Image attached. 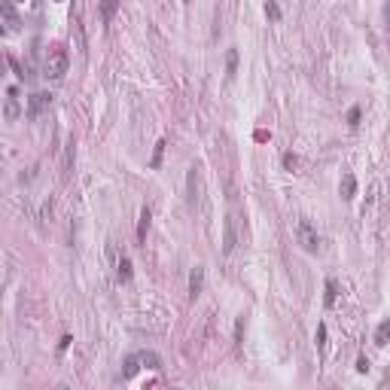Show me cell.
Returning a JSON list of instances; mask_svg holds the SVG:
<instances>
[{"label": "cell", "mask_w": 390, "mask_h": 390, "mask_svg": "<svg viewBox=\"0 0 390 390\" xmlns=\"http://www.w3.org/2000/svg\"><path fill=\"white\" fill-rule=\"evenodd\" d=\"M67 64H70V52H67L64 46H52L49 55H46V61H43V76L46 79H61L67 73Z\"/></svg>", "instance_id": "obj_1"}, {"label": "cell", "mask_w": 390, "mask_h": 390, "mask_svg": "<svg viewBox=\"0 0 390 390\" xmlns=\"http://www.w3.org/2000/svg\"><path fill=\"white\" fill-rule=\"evenodd\" d=\"M296 238H299V244H302L308 253H314V250L320 247V238H317V229L311 226V220H299V226H296Z\"/></svg>", "instance_id": "obj_2"}, {"label": "cell", "mask_w": 390, "mask_h": 390, "mask_svg": "<svg viewBox=\"0 0 390 390\" xmlns=\"http://www.w3.org/2000/svg\"><path fill=\"white\" fill-rule=\"evenodd\" d=\"M49 104H52V95H49V92H34V95L28 98L25 116H28V119H37L40 113H46V110H49Z\"/></svg>", "instance_id": "obj_3"}, {"label": "cell", "mask_w": 390, "mask_h": 390, "mask_svg": "<svg viewBox=\"0 0 390 390\" xmlns=\"http://www.w3.org/2000/svg\"><path fill=\"white\" fill-rule=\"evenodd\" d=\"M235 247H238V232H235V220H232V216H226V223H223V253L229 256V253H235Z\"/></svg>", "instance_id": "obj_4"}, {"label": "cell", "mask_w": 390, "mask_h": 390, "mask_svg": "<svg viewBox=\"0 0 390 390\" xmlns=\"http://www.w3.org/2000/svg\"><path fill=\"white\" fill-rule=\"evenodd\" d=\"M201 290H204V268L195 265L192 271H189V299H198Z\"/></svg>", "instance_id": "obj_5"}, {"label": "cell", "mask_w": 390, "mask_h": 390, "mask_svg": "<svg viewBox=\"0 0 390 390\" xmlns=\"http://www.w3.org/2000/svg\"><path fill=\"white\" fill-rule=\"evenodd\" d=\"M3 113H6V119H18L25 110L18 107V89H9V95H6V107H3Z\"/></svg>", "instance_id": "obj_6"}, {"label": "cell", "mask_w": 390, "mask_h": 390, "mask_svg": "<svg viewBox=\"0 0 390 390\" xmlns=\"http://www.w3.org/2000/svg\"><path fill=\"white\" fill-rule=\"evenodd\" d=\"M338 192H341V198H344V201H351V198L357 195V177H354V174H344V177H341Z\"/></svg>", "instance_id": "obj_7"}, {"label": "cell", "mask_w": 390, "mask_h": 390, "mask_svg": "<svg viewBox=\"0 0 390 390\" xmlns=\"http://www.w3.org/2000/svg\"><path fill=\"white\" fill-rule=\"evenodd\" d=\"M149 220H153V213H149V207H143V210H140V220H137V244H143V241H146Z\"/></svg>", "instance_id": "obj_8"}, {"label": "cell", "mask_w": 390, "mask_h": 390, "mask_svg": "<svg viewBox=\"0 0 390 390\" xmlns=\"http://www.w3.org/2000/svg\"><path fill=\"white\" fill-rule=\"evenodd\" d=\"M335 296H338V284H335L332 277H326V293H323V305L326 308L335 305Z\"/></svg>", "instance_id": "obj_9"}, {"label": "cell", "mask_w": 390, "mask_h": 390, "mask_svg": "<svg viewBox=\"0 0 390 390\" xmlns=\"http://www.w3.org/2000/svg\"><path fill=\"white\" fill-rule=\"evenodd\" d=\"M137 369H140V354H128V357H125V369H122V378H131Z\"/></svg>", "instance_id": "obj_10"}, {"label": "cell", "mask_w": 390, "mask_h": 390, "mask_svg": "<svg viewBox=\"0 0 390 390\" xmlns=\"http://www.w3.org/2000/svg\"><path fill=\"white\" fill-rule=\"evenodd\" d=\"M73 156H76V149H73V140L67 143V149H64V171H61V177L64 180H70V171H73Z\"/></svg>", "instance_id": "obj_11"}, {"label": "cell", "mask_w": 390, "mask_h": 390, "mask_svg": "<svg viewBox=\"0 0 390 390\" xmlns=\"http://www.w3.org/2000/svg\"><path fill=\"white\" fill-rule=\"evenodd\" d=\"M387 335H390V320H381L378 329H375V344L384 348V344H387Z\"/></svg>", "instance_id": "obj_12"}, {"label": "cell", "mask_w": 390, "mask_h": 390, "mask_svg": "<svg viewBox=\"0 0 390 390\" xmlns=\"http://www.w3.org/2000/svg\"><path fill=\"white\" fill-rule=\"evenodd\" d=\"M140 363H143L146 369H159V366H162L159 354H153V351H140Z\"/></svg>", "instance_id": "obj_13"}, {"label": "cell", "mask_w": 390, "mask_h": 390, "mask_svg": "<svg viewBox=\"0 0 390 390\" xmlns=\"http://www.w3.org/2000/svg\"><path fill=\"white\" fill-rule=\"evenodd\" d=\"M116 268H119V271H116V274H119V280H122V284H128V280H131V259L122 256V259L116 262Z\"/></svg>", "instance_id": "obj_14"}, {"label": "cell", "mask_w": 390, "mask_h": 390, "mask_svg": "<svg viewBox=\"0 0 390 390\" xmlns=\"http://www.w3.org/2000/svg\"><path fill=\"white\" fill-rule=\"evenodd\" d=\"M0 15H3V18H9V25H21V18H18V12H15V6H12V3H3V6H0Z\"/></svg>", "instance_id": "obj_15"}, {"label": "cell", "mask_w": 390, "mask_h": 390, "mask_svg": "<svg viewBox=\"0 0 390 390\" xmlns=\"http://www.w3.org/2000/svg\"><path fill=\"white\" fill-rule=\"evenodd\" d=\"M235 70H238V49H229V55H226V73H229V79L235 76Z\"/></svg>", "instance_id": "obj_16"}, {"label": "cell", "mask_w": 390, "mask_h": 390, "mask_svg": "<svg viewBox=\"0 0 390 390\" xmlns=\"http://www.w3.org/2000/svg\"><path fill=\"white\" fill-rule=\"evenodd\" d=\"M165 146H168L165 140H159V143H156V153H153V162H149L153 168H159V165H162V156H165Z\"/></svg>", "instance_id": "obj_17"}, {"label": "cell", "mask_w": 390, "mask_h": 390, "mask_svg": "<svg viewBox=\"0 0 390 390\" xmlns=\"http://www.w3.org/2000/svg\"><path fill=\"white\" fill-rule=\"evenodd\" d=\"M265 15H268V18H274V21H277V18H280V6H277V3H274V0H268V3H265Z\"/></svg>", "instance_id": "obj_18"}, {"label": "cell", "mask_w": 390, "mask_h": 390, "mask_svg": "<svg viewBox=\"0 0 390 390\" xmlns=\"http://www.w3.org/2000/svg\"><path fill=\"white\" fill-rule=\"evenodd\" d=\"M314 338H317V348L323 351L326 348V323H317V335H314Z\"/></svg>", "instance_id": "obj_19"}, {"label": "cell", "mask_w": 390, "mask_h": 390, "mask_svg": "<svg viewBox=\"0 0 390 390\" xmlns=\"http://www.w3.org/2000/svg\"><path fill=\"white\" fill-rule=\"evenodd\" d=\"M116 9H119V3H113V0H110V3H101V15H104V18H110Z\"/></svg>", "instance_id": "obj_20"}, {"label": "cell", "mask_w": 390, "mask_h": 390, "mask_svg": "<svg viewBox=\"0 0 390 390\" xmlns=\"http://www.w3.org/2000/svg\"><path fill=\"white\" fill-rule=\"evenodd\" d=\"M186 186H189V201H195V168H189V177H186Z\"/></svg>", "instance_id": "obj_21"}, {"label": "cell", "mask_w": 390, "mask_h": 390, "mask_svg": "<svg viewBox=\"0 0 390 390\" xmlns=\"http://www.w3.org/2000/svg\"><path fill=\"white\" fill-rule=\"evenodd\" d=\"M241 335H244V317H238L235 323V344H241Z\"/></svg>", "instance_id": "obj_22"}, {"label": "cell", "mask_w": 390, "mask_h": 390, "mask_svg": "<svg viewBox=\"0 0 390 390\" xmlns=\"http://www.w3.org/2000/svg\"><path fill=\"white\" fill-rule=\"evenodd\" d=\"M357 372H369V357H357Z\"/></svg>", "instance_id": "obj_23"}, {"label": "cell", "mask_w": 390, "mask_h": 390, "mask_svg": "<svg viewBox=\"0 0 390 390\" xmlns=\"http://www.w3.org/2000/svg\"><path fill=\"white\" fill-rule=\"evenodd\" d=\"M348 122H351V125H357V122H360V107H351V113H348Z\"/></svg>", "instance_id": "obj_24"}, {"label": "cell", "mask_w": 390, "mask_h": 390, "mask_svg": "<svg viewBox=\"0 0 390 390\" xmlns=\"http://www.w3.org/2000/svg\"><path fill=\"white\" fill-rule=\"evenodd\" d=\"M284 165H287V168H296V156H293V153H284Z\"/></svg>", "instance_id": "obj_25"}, {"label": "cell", "mask_w": 390, "mask_h": 390, "mask_svg": "<svg viewBox=\"0 0 390 390\" xmlns=\"http://www.w3.org/2000/svg\"><path fill=\"white\" fill-rule=\"evenodd\" d=\"M6 67H9V55H0V76L6 73Z\"/></svg>", "instance_id": "obj_26"}, {"label": "cell", "mask_w": 390, "mask_h": 390, "mask_svg": "<svg viewBox=\"0 0 390 390\" xmlns=\"http://www.w3.org/2000/svg\"><path fill=\"white\" fill-rule=\"evenodd\" d=\"M58 390H70V387H67V384H61V387H58Z\"/></svg>", "instance_id": "obj_27"}]
</instances>
